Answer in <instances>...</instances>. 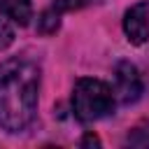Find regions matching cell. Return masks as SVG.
<instances>
[{
	"label": "cell",
	"instance_id": "obj_1",
	"mask_svg": "<svg viewBox=\"0 0 149 149\" xmlns=\"http://www.w3.org/2000/svg\"><path fill=\"white\" fill-rule=\"evenodd\" d=\"M40 65L28 56H14L0 63V128L7 133L26 130L40 100Z\"/></svg>",
	"mask_w": 149,
	"mask_h": 149
},
{
	"label": "cell",
	"instance_id": "obj_2",
	"mask_svg": "<svg viewBox=\"0 0 149 149\" xmlns=\"http://www.w3.org/2000/svg\"><path fill=\"white\" fill-rule=\"evenodd\" d=\"M116 95L114 88L93 77H84L72 88V114L81 123H93L98 119H105L114 112Z\"/></svg>",
	"mask_w": 149,
	"mask_h": 149
},
{
	"label": "cell",
	"instance_id": "obj_3",
	"mask_svg": "<svg viewBox=\"0 0 149 149\" xmlns=\"http://www.w3.org/2000/svg\"><path fill=\"white\" fill-rule=\"evenodd\" d=\"M142 91H144V84H142L140 70L130 61H119L116 68H114V95H116V102L130 105V102L140 100Z\"/></svg>",
	"mask_w": 149,
	"mask_h": 149
},
{
	"label": "cell",
	"instance_id": "obj_4",
	"mask_svg": "<svg viewBox=\"0 0 149 149\" xmlns=\"http://www.w3.org/2000/svg\"><path fill=\"white\" fill-rule=\"evenodd\" d=\"M123 33L130 44L149 42V0H142L126 9L123 14Z\"/></svg>",
	"mask_w": 149,
	"mask_h": 149
},
{
	"label": "cell",
	"instance_id": "obj_5",
	"mask_svg": "<svg viewBox=\"0 0 149 149\" xmlns=\"http://www.w3.org/2000/svg\"><path fill=\"white\" fill-rule=\"evenodd\" d=\"M81 5H86V0H56L54 5H49V7L40 14V19H37V30H40L42 35L56 33L58 26H61V16H63L65 12H70V9L81 7Z\"/></svg>",
	"mask_w": 149,
	"mask_h": 149
},
{
	"label": "cell",
	"instance_id": "obj_6",
	"mask_svg": "<svg viewBox=\"0 0 149 149\" xmlns=\"http://www.w3.org/2000/svg\"><path fill=\"white\" fill-rule=\"evenodd\" d=\"M0 14H5L19 26H28L33 19V2L30 0H0Z\"/></svg>",
	"mask_w": 149,
	"mask_h": 149
},
{
	"label": "cell",
	"instance_id": "obj_7",
	"mask_svg": "<svg viewBox=\"0 0 149 149\" xmlns=\"http://www.w3.org/2000/svg\"><path fill=\"white\" fill-rule=\"evenodd\" d=\"M126 142L133 144V147H149V121L135 126V128L128 133V140H126Z\"/></svg>",
	"mask_w": 149,
	"mask_h": 149
},
{
	"label": "cell",
	"instance_id": "obj_8",
	"mask_svg": "<svg viewBox=\"0 0 149 149\" xmlns=\"http://www.w3.org/2000/svg\"><path fill=\"white\" fill-rule=\"evenodd\" d=\"M12 42H14V28H12L5 19H0V51L7 49Z\"/></svg>",
	"mask_w": 149,
	"mask_h": 149
},
{
	"label": "cell",
	"instance_id": "obj_9",
	"mask_svg": "<svg viewBox=\"0 0 149 149\" xmlns=\"http://www.w3.org/2000/svg\"><path fill=\"white\" fill-rule=\"evenodd\" d=\"M79 144H81V147H100V140H98L93 133H86V135L79 140Z\"/></svg>",
	"mask_w": 149,
	"mask_h": 149
}]
</instances>
